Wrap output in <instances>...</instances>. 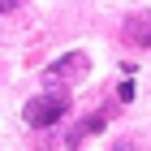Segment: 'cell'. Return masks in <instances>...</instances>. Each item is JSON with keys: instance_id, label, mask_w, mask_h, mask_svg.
Instances as JSON below:
<instances>
[{"instance_id": "obj_3", "label": "cell", "mask_w": 151, "mask_h": 151, "mask_svg": "<svg viewBox=\"0 0 151 151\" xmlns=\"http://www.w3.org/2000/svg\"><path fill=\"white\" fill-rule=\"evenodd\" d=\"M91 69V65H86V56H82V52H69V56H60V60H52V65H47V78H65V73H69V78H82V73Z\"/></svg>"}, {"instance_id": "obj_2", "label": "cell", "mask_w": 151, "mask_h": 151, "mask_svg": "<svg viewBox=\"0 0 151 151\" xmlns=\"http://www.w3.org/2000/svg\"><path fill=\"white\" fill-rule=\"evenodd\" d=\"M125 43L151 47V13H129L125 17Z\"/></svg>"}, {"instance_id": "obj_5", "label": "cell", "mask_w": 151, "mask_h": 151, "mask_svg": "<svg viewBox=\"0 0 151 151\" xmlns=\"http://www.w3.org/2000/svg\"><path fill=\"white\" fill-rule=\"evenodd\" d=\"M112 151H134V142H116V147Z\"/></svg>"}, {"instance_id": "obj_4", "label": "cell", "mask_w": 151, "mask_h": 151, "mask_svg": "<svg viewBox=\"0 0 151 151\" xmlns=\"http://www.w3.org/2000/svg\"><path fill=\"white\" fill-rule=\"evenodd\" d=\"M104 121H108V108L91 112V116H86V121H82V125H78V129L69 134V147H78V142H86L91 134H99V129H104Z\"/></svg>"}, {"instance_id": "obj_1", "label": "cell", "mask_w": 151, "mask_h": 151, "mask_svg": "<svg viewBox=\"0 0 151 151\" xmlns=\"http://www.w3.org/2000/svg\"><path fill=\"white\" fill-rule=\"evenodd\" d=\"M69 112V95L65 91H43V95H35L30 104H26V125L30 129H47V125H56L60 116Z\"/></svg>"}]
</instances>
